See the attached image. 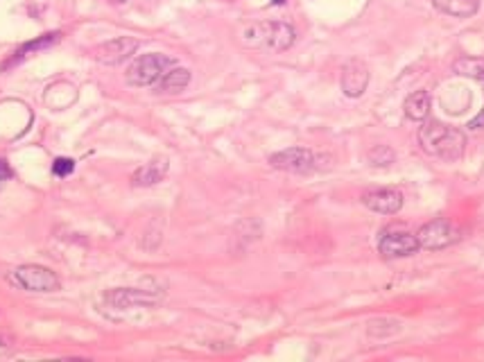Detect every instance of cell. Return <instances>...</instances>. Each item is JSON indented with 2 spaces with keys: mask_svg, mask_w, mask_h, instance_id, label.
Returning a JSON list of instances; mask_svg holds the SVG:
<instances>
[{
  "mask_svg": "<svg viewBox=\"0 0 484 362\" xmlns=\"http://www.w3.org/2000/svg\"><path fill=\"white\" fill-rule=\"evenodd\" d=\"M419 143L425 154L437 156L441 161H459L466 152L464 131L439 120L423 122V127L419 129Z\"/></svg>",
  "mask_w": 484,
  "mask_h": 362,
  "instance_id": "1",
  "label": "cell"
},
{
  "mask_svg": "<svg viewBox=\"0 0 484 362\" xmlns=\"http://www.w3.org/2000/svg\"><path fill=\"white\" fill-rule=\"evenodd\" d=\"M294 28L283 21H260L242 30V46L265 53H283L294 44Z\"/></svg>",
  "mask_w": 484,
  "mask_h": 362,
  "instance_id": "2",
  "label": "cell"
},
{
  "mask_svg": "<svg viewBox=\"0 0 484 362\" xmlns=\"http://www.w3.org/2000/svg\"><path fill=\"white\" fill-rule=\"evenodd\" d=\"M326 161L331 159L324 154H317L310 147H288V150L269 156V166L283 172H294V175H308V172L331 168V163Z\"/></svg>",
  "mask_w": 484,
  "mask_h": 362,
  "instance_id": "3",
  "label": "cell"
},
{
  "mask_svg": "<svg viewBox=\"0 0 484 362\" xmlns=\"http://www.w3.org/2000/svg\"><path fill=\"white\" fill-rule=\"evenodd\" d=\"M172 66H175V61L161 53L143 55L127 68V84L136 88L152 86L166 75V70H170Z\"/></svg>",
  "mask_w": 484,
  "mask_h": 362,
  "instance_id": "4",
  "label": "cell"
},
{
  "mask_svg": "<svg viewBox=\"0 0 484 362\" xmlns=\"http://www.w3.org/2000/svg\"><path fill=\"white\" fill-rule=\"evenodd\" d=\"M12 281L28 292H57L61 287L52 269L43 265H21L14 269Z\"/></svg>",
  "mask_w": 484,
  "mask_h": 362,
  "instance_id": "5",
  "label": "cell"
},
{
  "mask_svg": "<svg viewBox=\"0 0 484 362\" xmlns=\"http://www.w3.org/2000/svg\"><path fill=\"white\" fill-rule=\"evenodd\" d=\"M378 251L385 258H407L419 251L416 234H409L403 227L385 229L378 240Z\"/></svg>",
  "mask_w": 484,
  "mask_h": 362,
  "instance_id": "6",
  "label": "cell"
},
{
  "mask_svg": "<svg viewBox=\"0 0 484 362\" xmlns=\"http://www.w3.org/2000/svg\"><path fill=\"white\" fill-rule=\"evenodd\" d=\"M416 240H419L421 249H430V251H437V249H446L453 242L459 240V231L453 227V222L446 220V218H437L423 225L419 231H416Z\"/></svg>",
  "mask_w": 484,
  "mask_h": 362,
  "instance_id": "7",
  "label": "cell"
},
{
  "mask_svg": "<svg viewBox=\"0 0 484 362\" xmlns=\"http://www.w3.org/2000/svg\"><path fill=\"white\" fill-rule=\"evenodd\" d=\"M138 50V41L131 37H116L93 48V59L102 66H118Z\"/></svg>",
  "mask_w": 484,
  "mask_h": 362,
  "instance_id": "8",
  "label": "cell"
},
{
  "mask_svg": "<svg viewBox=\"0 0 484 362\" xmlns=\"http://www.w3.org/2000/svg\"><path fill=\"white\" fill-rule=\"evenodd\" d=\"M360 202L380 216H396L403 209V193L398 188H369L360 197Z\"/></svg>",
  "mask_w": 484,
  "mask_h": 362,
  "instance_id": "9",
  "label": "cell"
},
{
  "mask_svg": "<svg viewBox=\"0 0 484 362\" xmlns=\"http://www.w3.org/2000/svg\"><path fill=\"white\" fill-rule=\"evenodd\" d=\"M342 90L347 97H360L369 86V68L365 61L360 59H351L344 64L342 68V77H340Z\"/></svg>",
  "mask_w": 484,
  "mask_h": 362,
  "instance_id": "10",
  "label": "cell"
},
{
  "mask_svg": "<svg viewBox=\"0 0 484 362\" xmlns=\"http://www.w3.org/2000/svg\"><path fill=\"white\" fill-rule=\"evenodd\" d=\"M104 301L113 308H136V306H154L159 297L150 290H136V287H116L106 292Z\"/></svg>",
  "mask_w": 484,
  "mask_h": 362,
  "instance_id": "11",
  "label": "cell"
},
{
  "mask_svg": "<svg viewBox=\"0 0 484 362\" xmlns=\"http://www.w3.org/2000/svg\"><path fill=\"white\" fill-rule=\"evenodd\" d=\"M168 168H170V163H168L166 156H154L152 161H147L145 166H141L134 175H131V184H134L136 188L157 186L159 181L166 179Z\"/></svg>",
  "mask_w": 484,
  "mask_h": 362,
  "instance_id": "12",
  "label": "cell"
},
{
  "mask_svg": "<svg viewBox=\"0 0 484 362\" xmlns=\"http://www.w3.org/2000/svg\"><path fill=\"white\" fill-rule=\"evenodd\" d=\"M188 84H191V70L182 68V66H172L170 70H166V75L157 82V90L163 95H175L182 93Z\"/></svg>",
  "mask_w": 484,
  "mask_h": 362,
  "instance_id": "13",
  "label": "cell"
},
{
  "mask_svg": "<svg viewBox=\"0 0 484 362\" xmlns=\"http://www.w3.org/2000/svg\"><path fill=\"white\" fill-rule=\"evenodd\" d=\"M59 39H61V32H48V35L39 37V39H35V41H28L26 46H21L19 50H16V53L12 55V59H10V61H5L3 68H10V66L23 61V59H26V57L35 55V53H39V50H46V48L55 46Z\"/></svg>",
  "mask_w": 484,
  "mask_h": 362,
  "instance_id": "14",
  "label": "cell"
},
{
  "mask_svg": "<svg viewBox=\"0 0 484 362\" xmlns=\"http://www.w3.org/2000/svg\"><path fill=\"white\" fill-rule=\"evenodd\" d=\"M434 10L455 19H469L480 10V0H432Z\"/></svg>",
  "mask_w": 484,
  "mask_h": 362,
  "instance_id": "15",
  "label": "cell"
},
{
  "mask_svg": "<svg viewBox=\"0 0 484 362\" xmlns=\"http://www.w3.org/2000/svg\"><path fill=\"white\" fill-rule=\"evenodd\" d=\"M405 116L414 122H423L430 113V95L428 90H414V93L407 95V100L403 104Z\"/></svg>",
  "mask_w": 484,
  "mask_h": 362,
  "instance_id": "16",
  "label": "cell"
},
{
  "mask_svg": "<svg viewBox=\"0 0 484 362\" xmlns=\"http://www.w3.org/2000/svg\"><path fill=\"white\" fill-rule=\"evenodd\" d=\"M453 70L462 77L484 82V59L482 57H459L453 64Z\"/></svg>",
  "mask_w": 484,
  "mask_h": 362,
  "instance_id": "17",
  "label": "cell"
},
{
  "mask_svg": "<svg viewBox=\"0 0 484 362\" xmlns=\"http://www.w3.org/2000/svg\"><path fill=\"white\" fill-rule=\"evenodd\" d=\"M367 159L376 168H387L396 161V152H394L389 145H374L371 150L367 152Z\"/></svg>",
  "mask_w": 484,
  "mask_h": 362,
  "instance_id": "18",
  "label": "cell"
},
{
  "mask_svg": "<svg viewBox=\"0 0 484 362\" xmlns=\"http://www.w3.org/2000/svg\"><path fill=\"white\" fill-rule=\"evenodd\" d=\"M52 172L57 177H68V175H72V172H75V161L72 159H68V156H59V159H55L52 161Z\"/></svg>",
  "mask_w": 484,
  "mask_h": 362,
  "instance_id": "19",
  "label": "cell"
},
{
  "mask_svg": "<svg viewBox=\"0 0 484 362\" xmlns=\"http://www.w3.org/2000/svg\"><path fill=\"white\" fill-rule=\"evenodd\" d=\"M484 127V109L469 122V129H482Z\"/></svg>",
  "mask_w": 484,
  "mask_h": 362,
  "instance_id": "20",
  "label": "cell"
},
{
  "mask_svg": "<svg viewBox=\"0 0 484 362\" xmlns=\"http://www.w3.org/2000/svg\"><path fill=\"white\" fill-rule=\"evenodd\" d=\"M10 177H12L10 166H7L5 161H0V181H5V179H10Z\"/></svg>",
  "mask_w": 484,
  "mask_h": 362,
  "instance_id": "21",
  "label": "cell"
},
{
  "mask_svg": "<svg viewBox=\"0 0 484 362\" xmlns=\"http://www.w3.org/2000/svg\"><path fill=\"white\" fill-rule=\"evenodd\" d=\"M109 3H113V5H122V3H127V0H109Z\"/></svg>",
  "mask_w": 484,
  "mask_h": 362,
  "instance_id": "22",
  "label": "cell"
}]
</instances>
